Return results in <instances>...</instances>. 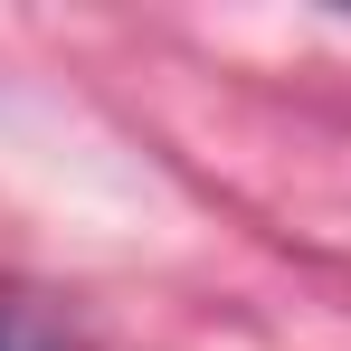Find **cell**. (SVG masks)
<instances>
[{"instance_id": "6da1fadb", "label": "cell", "mask_w": 351, "mask_h": 351, "mask_svg": "<svg viewBox=\"0 0 351 351\" xmlns=\"http://www.w3.org/2000/svg\"><path fill=\"white\" fill-rule=\"evenodd\" d=\"M0 351H66V332L38 304H0Z\"/></svg>"}]
</instances>
